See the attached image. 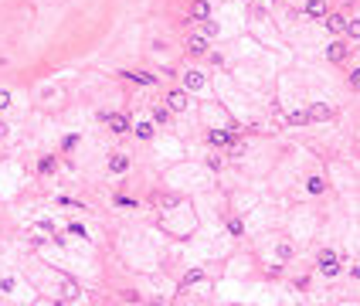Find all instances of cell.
Returning <instances> with one entry per match:
<instances>
[{"label": "cell", "instance_id": "cell-29", "mask_svg": "<svg viewBox=\"0 0 360 306\" xmlns=\"http://www.w3.org/2000/svg\"><path fill=\"white\" fill-rule=\"evenodd\" d=\"M241 153H245V143H234L231 140V156H241Z\"/></svg>", "mask_w": 360, "mask_h": 306}, {"label": "cell", "instance_id": "cell-5", "mask_svg": "<svg viewBox=\"0 0 360 306\" xmlns=\"http://www.w3.org/2000/svg\"><path fill=\"white\" fill-rule=\"evenodd\" d=\"M231 140H234V133H228V130H211L208 133V143L211 147H228Z\"/></svg>", "mask_w": 360, "mask_h": 306}, {"label": "cell", "instance_id": "cell-25", "mask_svg": "<svg viewBox=\"0 0 360 306\" xmlns=\"http://www.w3.org/2000/svg\"><path fill=\"white\" fill-rule=\"evenodd\" d=\"M7 106H10V92H7V88H0V112H3Z\"/></svg>", "mask_w": 360, "mask_h": 306}, {"label": "cell", "instance_id": "cell-16", "mask_svg": "<svg viewBox=\"0 0 360 306\" xmlns=\"http://www.w3.org/2000/svg\"><path fill=\"white\" fill-rule=\"evenodd\" d=\"M201 279H204V272H201V269H191V272L184 276V286H194V283H201Z\"/></svg>", "mask_w": 360, "mask_h": 306}, {"label": "cell", "instance_id": "cell-20", "mask_svg": "<svg viewBox=\"0 0 360 306\" xmlns=\"http://www.w3.org/2000/svg\"><path fill=\"white\" fill-rule=\"evenodd\" d=\"M62 293H65V300H78V286H75V283H65Z\"/></svg>", "mask_w": 360, "mask_h": 306}, {"label": "cell", "instance_id": "cell-12", "mask_svg": "<svg viewBox=\"0 0 360 306\" xmlns=\"http://www.w3.org/2000/svg\"><path fill=\"white\" fill-rule=\"evenodd\" d=\"M184 85H187V88H194V92H197V88H204V72H187V75H184Z\"/></svg>", "mask_w": 360, "mask_h": 306}, {"label": "cell", "instance_id": "cell-1", "mask_svg": "<svg viewBox=\"0 0 360 306\" xmlns=\"http://www.w3.org/2000/svg\"><path fill=\"white\" fill-rule=\"evenodd\" d=\"M316 262H319V272H323V276H340V259H337V252L326 248V252H319Z\"/></svg>", "mask_w": 360, "mask_h": 306}, {"label": "cell", "instance_id": "cell-19", "mask_svg": "<svg viewBox=\"0 0 360 306\" xmlns=\"http://www.w3.org/2000/svg\"><path fill=\"white\" fill-rule=\"evenodd\" d=\"M228 231H231V235L238 238V235H245V225H241L238 218H231V221H228Z\"/></svg>", "mask_w": 360, "mask_h": 306}, {"label": "cell", "instance_id": "cell-30", "mask_svg": "<svg viewBox=\"0 0 360 306\" xmlns=\"http://www.w3.org/2000/svg\"><path fill=\"white\" fill-rule=\"evenodd\" d=\"M350 85H354V88L360 92V68H357V72H350Z\"/></svg>", "mask_w": 360, "mask_h": 306}, {"label": "cell", "instance_id": "cell-17", "mask_svg": "<svg viewBox=\"0 0 360 306\" xmlns=\"http://www.w3.org/2000/svg\"><path fill=\"white\" fill-rule=\"evenodd\" d=\"M136 136H140V140H149V136H153V123H140V126H136Z\"/></svg>", "mask_w": 360, "mask_h": 306}, {"label": "cell", "instance_id": "cell-14", "mask_svg": "<svg viewBox=\"0 0 360 306\" xmlns=\"http://www.w3.org/2000/svg\"><path fill=\"white\" fill-rule=\"evenodd\" d=\"M306 191H309V194H323V191H326V180H323L319 174H313V177L306 180Z\"/></svg>", "mask_w": 360, "mask_h": 306}, {"label": "cell", "instance_id": "cell-2", "mask_svg": "<svg viewBox=\"0 0 360 306\" xmlns=\"http://www.w3.org/2000/svg\"><path fill=\"white\" fill-rule=\"evenodd\" d=\"M102 119H106V126H109L112 133H119V136L129 130V119H126L123 112H109V116H102Z\"/></svg>", "mask_w": 360, "mask_h": 306}, {"label": "cell", "instance_id": "cell-6", "mask_svg": "<svg viewBox=\"0 0 360 306\" xmlns=\"http://www.w3.org/2000/svg\"><path fill=\"white\" fill-rule=\"evenodd\" d=\"M167 106H170V112H184L187 109V92H170L167 95Z\"/></svg>", "mask_w": 360, "mask_h": 306}, {"label": "cell", "instance_id": "cell-31", "mask_svg": "<svg viewBox=\"0 0 360 306\" xmlns=\"http://www.w3.org/2000/svg\"><path fill=\"white\" fill-rule=\"evenodd\" d=\"M279 259H292V248L289 245H279Z\"/></svg>", "mask_w": 360, "mask_h": 306}, {"label": "cell", "instance_id": "cell-15", "mask_svg": "<svg viewBox=\"0 0 360 306\" xmlns=\"http://www.w3.org/2000/svg\"><path fill=\"white\" fill-rule=\"evenodd\" d=\"M55 167H58V163H55V156H41V163H38V170H41V174H51Z\"/></svg>", "mask_w": 360, "mask_h": 306}, {"label": "cell", "instance_id": "cell-23", "mask_svg": "<svg viewBox=\"0 0 360 306\" xmlns=\"http://www.w3.org/2000/svg\"><path fill=\"white\" fill-rule=\"evenodd\" d=\"M170 119V109H153V123H167Z\"/></svg>", "mask_w": 360, "mask_h": 306}, {"label": "cell", "instance_id": "cell-28", "mask_svg": "<svg viewBox=\"0 0 360 306\" xmlns=\"http://www.w3.org/2000/svg\"><path fill=\"white\" fill-rule=\"evenodd\" d=\"M75 143H78V136H75V133H72V136H65V140H62V147H65V150H72Z\"/></svg>", "mask_w": 360, "mask_h": 306}, {"label": "cell", "instance_id": "cell-13", "mask_svg": "<svg viewBox=\"0 0 360 306\" xmlns=\"http://www.w3.org/2000/svg\"><path fill=\"white\" fill-rule=\"evenodd\" d=\"M187 51H191V55H204V51H208V38H204V34H201V38H191V41H187Z\"/></svg>", "mask_w": 360, "mask_h": 306}, {"label": "cell", "instance_id": "cell-26", "mask_svg": "<svg viewBox=\"0 0 360 306\" xmlns=\"http://www.w3.org/2000/svg\"><path fill=\"white\" fill-rule=\"evenodd\" d=\"M116 204H119V208H136V201H133V197H116Z\"/></svg>", "mask_w": 360, "mask_h": 306}, {"label": "cell", "instance_id": "cell-4", "mask_svg": "<svg viewBox=\"0 0 360 306\" xmlns=\"http://www.w3.org/2000/svg\"><path fill=\"white\" fill-rule=\"evenodd\" d=\"M330 116H333L330 106H313V109H306V119H309V123H326Z\"/></svg>", "mask_w": 360, "mask_h": 306}, {"label": "cell", "instance_id": "cell-3", "mask_svg": "<svg viewBox=\"0 0 360 306\" xmlns=\"http://www.w3.org/2000/svg\"><path fill=\"white\" fill-rule=\"evenodd\" d=\"M211 17V3L208 0H194L191 3V21H208Z\"/></svg>", "mask_w": 360, "mask_h": 306}, {"label": "cell", "instance_id": "cell-18", "mask_svg": "<svg viewBox=\"0 0 360 306\" xmlns=\"http://www.w3.org/2000/svg\"><path fill=\"white\" fill-rule=\"evenodd\" d=\"M289 123H292V126H302V123H309V119H306L302 109H296V112H289Z\"/></svg>", "mask_w": 360, "mask_h": 306}, {"label": "cell", "instance_id": "cell-8", "mask_svg": "<svg viewBox=\"0 0 360 306\" xmlns=\"http://www.w3.org/2000/svg\"><path fill=\"white\" fill-rule=\"evenodd\" d=\"M109 170H112V174H126V170H129V156L112 153V156H109Z\"/></svg>", "mask_w": 360, "mask_h": 306}, {"label": "cell", "instance_id": "cell-27", "mask_svg": "<svg viewBox=\"0 0 360 306\" xmlns=\"http://www.w3.org/2000/svg\"><path fill=\"white\" fill-rule=\"evenodd\" d=\"M68 231H72L75 238H85V228H82V225H78V221H75V225H68Z\"/></svg>", "mask_w": 360, "mask_h": 306}, {"label": "cell", "instance_id": "cell-7", "mask_svg": "<svg viewBox=\"0 0 360 306\" xmlns=\"http://www.w3.org/2000/svg\"><path fill=\"white\" fill-rule=\"evenodd\" d=\"M347 51H350V48H347L343 41H333V44L326 48V58H330V62H343V58H347Z\"/></svg>", "mask_w": 360, "mask_h": 306}, {"label": "cell", "instance_id": "cell-10", "mask_svg": "<svg viewBox=\"0 0 360 306\" xmlns=\"http://www.w3.org/2000/svg\"><path fill=\"white\" fill-rule=\"evenodd\" d=\"M306 14L309 17H326V0H306Z\"/></svg>", "mask_w": 360, "mask_h": 306}, {"label": "cell", "instance_id": "cell-32", "mask_svg": "<svg viewBox=\"0 0 360 306\" xmlns=\"http://www.w3.org/2000/svg\"><path fill=\"white\" fill-rule=\"evenodd\" d=\"M3 136H7V126H3V123H0V140H3Z\"/></svg>", "mask_w": 360, "mask_h": 306}, {"label": "cell", "instance_id": "cell-11", "mask_svg": "<svg viewBox=\"0 0 360 306\" xmlns=\"http://www.w3.org/2000/svg\"><path fill=\"white\" fill-rule=\"evenodd\" d=\"M126 78L136 85H156V75H149V72H126Z\"/></svg>", "mask_w": 360, "mask_h": 306}, {"label": "cell", "instance_id": "cell-22", "mask_svg": "<svg viewBox=\"0 0 360 306\" xmlns=\"http://www.w3.org/2000/svg\"><path fill=\"white\" fill-rule=\"evenodd\" d=\"M350 38H360V21H347V27H343Z\"/></svg>", "mask_w": 360, "mask_h": 306}, {"label": "cell", "instance_id": "cell-21", "mask_svg": "<svg viewBox=\"0 0 360 306\" xmlns=\"http://www.w3.org/2000/svg\"><path fill=\"white\" fill-rule=\"evenodd\" d=\"M160 204H163V208H177V204H180V197H177V194H163V197H160Z\"/></svg>", "mask_w": 360, "mask_h": 306}, {"label": "cell", "instance_id": "cell-24", "mask_svg": "<svg viewBox=\"0 0 360 306\" xmlns=\"http://www.w3.org/2000/svg\"><path fill=\"white\" fill-rule=\"evenodd\" d=\"M214 34H217V24L208 17V21H204V38H214Z\"/></svg>", "mask_w": 360, "mask_h": 306}, {"label": "cell", "instance_id": "cell-9", "mask_svg": "<svg viewBox=\"0 0 360 306\" xmlns=\"http://www.w3.org/2000/svg\"><path fill=\"white\" fill-rule=\"evenodd\" d=\"M326 27H330L333 34H340V31L347 27V17H343V14H326Z\"/></svg>", "mask_w": 360, "mask_h": 306}]
</instances>
